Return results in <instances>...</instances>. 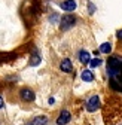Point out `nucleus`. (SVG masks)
I'll return each instance as SVG.
<instances>
[{"label":"nucleus","mask_w":122,"mask_h":125,"mask_svg":"<svg viewBox=\"0 0 122 125\" xmlns=\"http://www.w3.org/2000/svg\"><path fill=\"white\" fill-rule=\"evenodd\" d=\"M107 74L109 83L115 91H122V58L121 57H110L107 60Z\"/></svg>","instance_id":"nucleus-1"},{"label":"nucleus","mask_w":122,"mask_h":125,"mask_svg":"<svg viewBox=\"0 0 122 125\" xmlns=\"http://www.w3.org/2000/svg\"><path fill=\"white\" fill-rule=\"evenodd\" d=\"M76 24V18L73 17V15H64L63 18H61V22H60V28L63 31H67L70 30L71 27H74Z\"/></svg>","instance_id":"nucleus-2"},{"label":"nucleus","mask_w":122,"mask_h":125,"mask_svg":"<svg viewBox=\"0 0 122 125\" xmlns=\"http://www.w3.org/2000/svg\"><path fill=\"white\" fill-rule=\"evenodd\" d=\"M98 107H100V97L92 95L86 103V110L88 112H95V110H98Z\"/></svg>","instance_id":"nucleus-3"},{"label":"nucleus","mask_w":122,"mask_h":125,"mask_svg":"<svg viewBox=\"0 0 122 125\" xmlns=\"http://www.w3.org/2000/svg\"><path fill=\"white\" fill-rule=\"evenodd\" d=\"M20 97H21V100H24V101H34V98H36V95H34V92L31 91V89H28V88H22L21 91H20Z\"/></svg>","instance_id":"nucleus-4"},{"label":"nucleus","mask_w":122,"mask_h":125,"mask_svg":"<svg viewBox=\"0 0 122 125\" xmlns=\"http://www.w3.org/2000/svg\"><path fill=\"white\" fill-rule=\"evenodd\" d=\"M70 119H71L70 112H69V110H63V112L60 113L58 119H57V124H58V125H66V124L70 122Z\"/></svg>","instance_id":"nucleus-5"},{"label":"nucleus","mask_w":122,"mask_h":125,"mask_svg":"<svg viewBox=\"0 0 122 125\" xmlns=\"http://www.w3.org/2000/svg\"><path fill=\"white\" fill-rule=\"evenodd\" d=\"M60 6H61V9L66 10V12H71V10H74V9H76L78 3H76L74 0H64V2L61 3Z\"/></svg>","instance_id":"nucleus-6"},{"label":"nucleus","mask_w":122,"mask_h":125,"mask_svg":"<svg viewBox=\"0 0 122 125\" xmlns=\"http://www.w3.org/2000/svg\"><path fill=\"white\" fill-rule=\"evenodd\" d=\"M60 69L63 70V72H66V73H70V72L73 70V64H71V61H70L69 58H64L63 61H61V64H60Z\"/></svg>","instance_id":"nucleus-7"},{"label":"nucleus","mask_w":122,"mask_h":125,"mask_svg":"<svg viewBox=\"0 0 122 125\" xmlns=\"http://www.w3.org/2000/svg\"><path fill=\"white\" fill-rule=\"evenodd\" d=\"M79 60H81L82 64H89V61H91V55H89V52L85 51V49H82V51L79 52Z\"/></svg>","instance_id":"nucleus-8"},{"label":"nucleus","mask_w":122,"mask_h":125,"mask_svg":"<svg viewBox=\"0 0 122 125\" xmlns=\"http://www.w3.org/2000/svg\"><path fill=\"white\" fill-rule=\"evenodd\" d=\"M48 118L46 116H37V118H34L33 119V122L30 124V125H48Z\"/></svg>","instance_id":"nucleus-9"},{"label":"nucleus","mask_w":122,"mask_h":125,"mask_svg":"<svg viewBox=\"0 0 122 125\" xmlns=\"http://www.w3.org/2000/svg\"><path fill=\"white\" fill-rule=\"evenodd\" d=\"M82 79H83L85 82H92V81H94V74H92V72L83 70V72H82Z\"/></svg>","instance_id":"nucleus-10"},{"label":"nucleus","mask_w":122,"mask_h":125,"mask_svg":"<svg viewBox=\"0 0 122 125\" xmlns=\"http://www.w3.org/2000/svg\"><path fill=\"white\" fill-rule=\"evenodd\" d=\"M39 62H40V55L34 51L33 55H31V58H30V66H37Z\"/></svg>","instance_id":"nucleus-11"},{"label":"nucleus","mask_w":122,"mask_h":125,"mask_svg":"<svg viewBox=\"0 0 122 125\" xmlns=\"http://www.w3.org/2000/svg\"><path fill=\"white\" fill-rule=\"evenodd\" d=\"M100 52H103V54H110V51H112V45L110 43H103L101 46H100V49H98Z\"/></svg>","instance_id":"nucleus-12"},{"label":"nucleus","mask_w":122,"mask_h":125,"mask_svg":"<svg viewBox=\"0 0 122 125\" xmlns=\"http://www.w3.org/2000/svg\"><path fill=\"white\" fill-rule=\"evenodd\" d=\"M15 57H17V54H5V55L0 54V62H2V61H10Z\"/></svg>","instance_id":"nucleus-13"},{"label":"nucleus","mask_w":122,"mask_h":125,"mask_svg":"<svg viewBox=\"0 0 122 125\" xmlns=\"http://www.w3.org/2000/svg\"><path fill=\"white\" fill-rule=\"evenodd\" d=\"M100 64H101V60H100V58H94V60L89 61V66H91V67H98Z\"/></svg>","instance_id":"nucleus-14"},{"label":"nucleus","mask_w":122,"mask_h":125,"mask_svg":"<svg viewBox=\"0 0 122 125\" xmlns=\"http://www.w3.org/2000/svg\"><path fill=\"white\" fill-rule=\"evenodd\" d=\"M116 36H118V39H119V40H122V30H119V31H118Z\"/></svg>","instance_id":"nucleus-15"},{"label":"nucleus","mask_w":122,"mask_h":125,"mask_svg":"<svg viewBox=\"0 0 122 125\" xmlns=\"http://www.w3.org/2000/svg\"><path fill=\"white\" fill-rule=\"evenodd\" d=\"M89 12H91V13L94 12V5H89Z\"/></svg>","instance_id":"nucleus-16"},{"label":"nucleus","mask_w":122,"mask_h":125,"mask_svg":"<svg viewBox=\"0 0 122 125\" xmlns=\"http://www.w3.org/2000/svg\"><path fill=\"white\" fill-rule=\"evenodd\" d=\"M54 101H55V100H54V98H52V97H51V98H49V100H48V103H49V104H54Z\"/></svg>","instance_id":"nucleus-17"},{"label":"nucleus","mask_w":122,"mask_h":125,"mask_svg":"<svg viewBox=\"0 0 122 125\" xmlns=\"http://www.w3.org/2000/svg\"><path fill=\"white\" fill-rule=\"evenodd\" d=\"M2 107H3V98L0 97V109H2Z\"/></svg>","instance_id":"nucleus-18"}]
</instances>
